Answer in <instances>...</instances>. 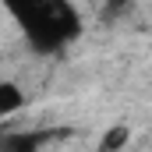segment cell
Masks as SVG:
<instances>
[{
  "label": "cell",
  "instance_id": "cell-1",
  "mask_svg": "<svg viewBox=\"0 0 152 152\" xmlns=\"http://www.w3.org/2000/svg\"><path fill=\"white\" fill-rule=\"evenodd\" d=\"M4 7L36 53H57L81 32V18L71 0H4Z\"/></svg>",
  "mask_w": 152,
  "mask_h": 152
},
{
  "label": "cell",
  "instance_id": "cell-2",
  "mask_svg": "<svg viewBox=\"0 0 152 152\" xmlns=\"http://www.w3.org/2000/svg\"><path fill=\"white\" fill-rule=\"evenodd\" d=\"M25 106V92L14 81H0V117H14Z\"/></svg>",
  "mask_w": 152,
  "mask_h": 152
},
{
  "label": "cell",
  "instance_id": "cell-3",
  "mask_svg": "<svg viewBox=\"0 0 152 152\" xmlns=\"http://www.w3.org/2000/svg\"><path fill=\"white\" fill-rule=\"evenodd\" d=\"M42 145V134H4L0 138V149H21V152H32Z\"/></svg>",
  "mask_w": 152,
  "mask_h": 152
},
{
  "label": "cell",
  "instance_id": "cell-4",
  "mask_svg": "<svg viewBox=\"0 0 152 152\" xmlns=\"http://www.w3.org/2000/svg\"><path fill=\"white\" fill-rule=\"evenodd\" d=\"M124 145H127V127H124V124L110 127V131L103 134V142H99V149H124Z\"/></svg>",
  "mask_w": 152,
  "mask_h": 152
},
{
  "label": "cell",
  "instance_id": "cell-5",
  "mask_svg": "<svg viewBox=\"0 0 152 152\" xmlns=\"http://www.w3.org/2000/svg\"><path fill=\"white\" fill-rule=\"evenodd\" d=\"M127 4H131V0H103V11H106V14H124Z\"/></svg>",
  "mask_w": 152,
  "mask_h": 152
},
{
  "label": "cell",
  "instance_id": "cell-6",
  "mask_svg": "<svg viewBox=\"0 0 152 152\" xmlns=\"http://www.w3.org/2000/svg\"><path fill=\"white\" fill-rule=\"evenodd\" d=\"M0 138H4V131H0Z\"/></svg>",
  "mask_w": 152,
  "mask_h": 152
}]
</instances>
